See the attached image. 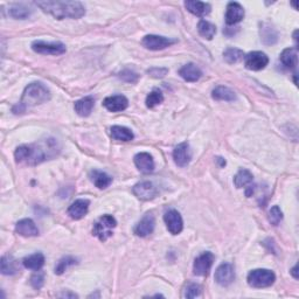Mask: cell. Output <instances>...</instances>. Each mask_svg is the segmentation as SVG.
Instances as JSON below:
<instances>
[{"label":"cell","mask_w":299,"mask_h":299,"mask_svg":"<svg viewBox=\"0 0 299 299\" xmlns=\"http://www.w3.org/2000/svg\"><path fill=\"white\" fill-rule=\"evenodd\" d=\"M61 151L59 141L55 138H46L31 145H21L14 152L15 161L19 164L39 165L59 156Z\"/></svg>","instance_id":"obj_1"},{"label":"cell","mask_w":299,"mask_h":299,"mask_svg":"<svg viewBox=\"0 0 299 299\" xmlns=\"http://www.w3.org/2000/svg\"><path fill=\"white\" fill-rule=\"evenodd\" d=\"M35 4L58 20L80 19L86 14V9L80 2H36Z\"/></svg>","instance_id":"obj_2"},{"label":"cell","mask_w":299,"mask_h":299,"mask_svg":"<svg viewBox=\"0 0 299 299\" xmlns=\"http://www.w3.org/2000/svg\"><path fill=\"white\" fill-rule=\"evenodd\" d=\"M51 91L44 84L40 82H34L28 84L23 90V94L17 107H14V114H22L27 109L46 103L51 99Z\"/></svg>","instance_id":"obj_3"},{"label":"cell","mask_w":299,"mask_h":299,"mask_svg":"<svg viewBox=\"0 0 299 299\" xmlns=\"http://www.w3.org/2000/svg\"><path fill=\"white\" fill-rule=\"evenodd\" d=\"M248 284L255 289H262V288H269L271 286L275 281H276V276L268 269H256L250 271L248 275Z\"/></svg>","instance_id":"obj_4"},{"label":"cell","mask_w":299,"mask_h":299,"mask_svg":"<svg viewBox=\"0 0 299 299\" xmlns=\"http://www.w3.org/2000/svg\"><path fill=\"white\" fill-rule=\"evenodd\" d=\"M117 221L112 215H103L95 222L92 228V235L98 237L99 241H107L109 237L112 236V232L116 228Z\"/></svg>","instance_id":"obj_5"},{"label":"cell","mask_w":299,"mask_h":299,"mask_svg":"<svg viewBox=\"0 0 299 299\" xmlns=\"http://www.w3.org/2000/svg\"><path fill=\"white\" fill-rule=\"evenodd\" d=\"M32 49L42 55H61L66 53V46L61 42H46L38 40L32 43Z\"/></svg>","instance_id":"obj_6"},{"label":"cell","mask_w":299,"mask_h":299,"mask_svg":"<svg viewBox=\"0 0 299 299\" xmlns=\"http://www.w3.org/2000/svg\"><path fill=\"white\" fill-rule=\"evenodd\" d=\"M178 41L176 39L165 38V36H159V35H146L144 36L143 41H141L143 46L150 51L165 49V48L172 46V44H175Z\"/></svg>","instance_id":"obj_7"},{"label":"cell","mask_w":299,"mask_h":299,"mask_svg":"<svg viewBox=\"0 0 299 299\" xmlns=\"http://www.w3.org/2000/svg\"><path fill=\"white\" fill-rule=\"evenodd\" d=\"M214 263V255L211 252H206L201 254L199 257H196V260L194 261L193 265V271L194 275L196 276H208L209 271H211L212 266Z\"/></svg>","instance_id":"obj_8"},{"label":"cell","mask_w":299,"mask_h":299,"mask_svg":"<svg viewBox=\"0 0 299 299\" xmlns=\"http://www.w3.org/2000/svg\"><path fill=\"white\" fill-rule=\"evenodd\" d=\"M269 63V58L262 52H252L244 56L245 68L249 70L258 71L264 69Z\"/></svg>","instance_id":"obj_9"},{"label":"cell","mask_w":299,"mask_h":299,"mask_svg":"<svg viewBox=\"0 0 299 299\" xmlns=\"http://www.w3.org/2000/svg\"><path fill=\"white\" fill-rule=\"evenodd\" d=\"M164 221L166 223V227L168 232L173 234V235H178L183 232L184 229V222L183 217L179 214V212L176 209H169L164 215Z\"/></svg>","instance_id":"obj_10"},{"label":"cell","mask_w":299,"mask_h":299,"mask_svg":"<svg viewBox=\"0 0 299 299\" xmlns=\"http://www.w3.org/2000/svg\"><path fill=\"white\" fill-rule=\"evenodd\" d=\"M132 191L138 199L143 201L153 200L158 195V189H157L156 186L152 183H150V181H141V183H138L135 185Z\"/></svg>","instance_id":"obj_11"},{"label":"cell","mask_w":299,"mask_h":299,"mask_svg":"<svg viewBox=\"0 0 299 299\" xmlns=\"http://www.w3.org/2000/svg\"><path fill=\"white\" fill-rule=\"evenodd\" d=\"M215 282L221 286H228L235 280V270L229 263L221 264L215 271Z\"/></svg>","instance_id":"obj_12"},{"label":"cell","mask_w":299,"mask_h":299,"mask_svg":"<svg viewBox=\"0 0 299 299\" xmlns=\"http://www.w3.org/2000/svg\"><path fill=\"white\" fill-rule=\"evenodd\" d=\"M155 227H156L155 216H153L152 213H147V214H145L143 219H141L138 223L136 225L133 232H135L137 236L146 237L148 235H151V234L153 233V230H155Z\"/></svg>","instance_id":"obj_13"},{"label":"cell","mask_w":299,"mask_h":299,"mask_svg":"<svg viewBox=\"0 0 299 299\" xmlns=\"http://www.w3.org/2000/svg\"><path fill=\"white\" fill-rule=\"evenodd\" d=\"M173 159L179 167H185L191 163L192 151L188 143H181L173 150Z\"/></svg>","instance_id":"obj_14"},{"label":"cell","mask_w":299,"mask_h":299,"mask_svg":"<svg viewBox=\"0 0 299 299\" xmlns=\"http://www.w3.org/2000/svg\"><path fill=\"white\" fill-rule=\"evenodd\" d=\"M244 18V9L241 4L236 2H232L227 5V11H226V22L227 25H235L242 21Z\"/></svg>","instance_id":"obj_15"},{"label":"cell","mask_w":299,"mask_h":299,"mask_svg":"<svg viewBox=\"0 0 299 299\" xmlns=\"http://www.w3.org/2000/svg\"><path fill=\"white\" fill-rule=\"evenodd\" d=\"M135 165L136 167L139 169L141 173L148 175L155 171V160H153L152 156L146 152H140L138 155L135 156Z\"/></svg>","instance_id":"obj_16"},{"label":"cell","mask_w":299,"mask_h":299,"mask_svg":"<svg viewBox=\"0 0 299 299\" xmlns=\"http://www.w3.org/2000/svg\"><path fill=\"white\" fill-rule=\"evenodd\" d=\"M89 200L87 199H79L72 203L69 208H68V215H69L72 220H81L82 217L87 215L89 209Z\"/></svg>","instance_id":"obj_17"},{"label":"cell","mask_w":299,"mask_h":299,"mask_svg":"<svg viewBox=\"0 0 299 299\" xmlns=\"http://www.w3.org/2000/svg\"><path fill=\"white\" fill-rule=\"evenodd\" d=\"M15 232L20 236L23 237H34L39 235V229L36 227L33 220L22 219L15 225Z\"/></svg>","instance_id":"obj_18"},{"label":"cell","mask_w":299,"mask_h":299,"mask_svg":"<svg viewBox=\"0 0 299 299\" xmlns=\"http://www.w3.org/2000/svg\"><path fill=\"white\" fill-rule=\"evenodd\" d=\"M103 106L106 107L109 111L118 112V111H123L128 108L129 101L127 97L123 95H115V96L107 97V98L104 99Z\"/></svg>","instance_id":"obj_19"},{"label":"cell","mask_w":299,"mask_h":299,"mask_svg":"<svg viewBox=\"0 0 299 299\" xmlns=\"http://www.w3.org/2000/svg\"><path fill=\"white\" fill-rule=\"evenodd\" d=\"M185 7L189 13H192L196 17H206L211 13L212 7L207 3L203 2H192V0H188V2H185Z\"/></svg>","instance_id":"obj_20"},{"label":"cell","mask_w":299,"mask_h":299,"mask_svg":"<svg viewBox=\"0 0 299 299\" xmlns=\"http://www.w3.org/2000/svg\"><path fill=\"white\" fill-rule=\"evenodd\" d=\"M95 106V99L94 97L91 96H87L83 97L79 101H76L74 104V109L76 111V114L81 117H88L90 116L92 109H94Z\"/></svg>","instance_id":"obj_21"},{"label":"cell","mask_w":299,"mask_h":299,"mask_svg":"<svg viewBox=\"0 0 299 299\" xmlns=\"http://www.w3.org/2000/svg\"><path fill=\"white\" fill-rule=\"evenodd\" d=\"M179 75L187 82H196L203 76V71L196 64L187 63L179 70Z\"/></svg>","instance_id":"obj_22"},{"label":"cell","mask_w":299,"mask_h":299,"mask_svg":"<svg viewBox=\"0 0 299 299\" xmlns=\"http://www.w3.org/2000/svg\"><path fill=\"white\" fill-rule=\"evenodd\" d=\"M90 180L92 181V184L99 189L109 187L112 183V178L110 176L107 175L106 172L97 171V169H94V171L90 172Z\"/></svg>","instance_id":"obj_23"},{"label":"cell","mask_w":299,"mask_h":299,"mask_svg":"<svg viewBox=\"0 0 299 299\" xmlns=\"http://www.w3.org/2000/svg\"><path fill=\"white\" fill-rule=\"evenodd\" d=\"M212 97L215 101H226V102H233L236 99L235 91L225 86H219L213 89Z\"/></svg>","instance_id":"obj_24"},{"label":"cell","mask_w":299,"mask_h":299,"mask_svg":"<svg viewBox=\"0 0 299 299\" xmlns=\"http://www.w3.org/2000/svg\"><path fill=\"white\" fill-rule=\"evenodd\" d=\"M281 61L288 68H296L298 63V49L296 47L286 48L282 52Z\"/></svg>","instance_id":"obj_25"},{"label":"cell","mask_w":299,"mask_h":299,"mask_svg":"<svg viewBox=\"0 0 299 299\" xmlns=\"http://www.w3.org/2000/svg\"><path fill=\"white\" fill-rule=\"evenodd\" d=\"M22 264L26 269L34 270V271H39L44 264V256L41 253H36L33 255L25 257L22 260Z\"/></svg>","instance_id":"obj_26"},{"label":"cell","mask_w":299,"mask_h":299,"mask_svg":"<svg viewBox=\"0 0 299 299\" xmlns=\"http://www.w3.org/2000/svg\"><path fill=\"white\" fill-rule=\"evenodd\" d=\"M110 135L115 140L120 141H131L135 138V135L130 130V129L125 127H119V125H115L110 129Z\"/></svg>","instance_id":"obj_27"},{"label":"cell","mask_w":299,"mask_h":299,"mask_svg":"<svg viewBox=\"0 0 299 299\" xmlns=\"http://www.w3.org/2000/svg\"><path fill=\"white\" fill-rule=\"evenodd\" d=\"M9 14L14 19H27L32 14L31 9L22 4H12L9 9Z\"/></svg>","instance_id":"obj_28"},{"label":"cell","mask_w":299,"mask_h":299,"mask_svg":"<svg viewBox=\"0 0 299 299\" xmlns=\"http://www.w3.org/2000/svg\"><path fill=\"white\" fill-rule=\"evenodd\" d=\"M254 180V177L248 169H240L237 172V175L234 178V184L237 188H243L246 186H250Z\"/></svg>","instance_id":"obj_29"},{"label":"cell","mask_w":299,"mask_h":299,"mask_svg":"<svg viewBox=\"0 0 299 299\" xmlns=\"http://www.w3.org/2000/svg\"><path fill=\"white\" fill-rule=\"evenodd\" d=\"M197 32L203 38L207 40H212L216 34V27L206 20H200V22L197 23Z\"/></svg>","instance_id":"obj_30"},{"label":"cell","mask_w":299,"mask_h":299,"mask_svg":"<svg viewBox=\"0 0 299 299\" xmlns=\"http://www.w3.org/2000/svg\"><path fill=\"white\" fill-rule=\"evenodd\" d=\"M243 58H244L243 51L237 49V48H227V49L223 52L225 61L230 64L240 62L241 60H243Z\"/></svg>","instance_id":"obj_31"},{"label":"cell","mask_w":299,"mask_h":299,"mask_svg":"<svg viewBox=\"0 0 299 299\" xmlns=\"http://www.w3.org/2000/svg\"><path fill=\"white\" fill-rule=\"evenodd\" d=\"M0 269H2L3 275H14L17 273L18 268L17 264H15V261L13 257L11 256H3L2 262H0Z\"/></svg>","instance_id":"obj_32"},{"label":"cell","mask_w":299,"mask_h":299,"mask_svg":"<svg viewBox=\"0 0 299 299\" xmlns=\"http://www.w3.org/2000/svg\"><path fill=\"white\" fill-rule=\"evenodd\" d=\"M78 264V260L71 256H66L61 258V260L59 261L58 265L55 266V273L56 275H62L67 271L68 269L70 268V266Z\"/></svg>","instance_id":"obj_33"},{"label":"cell","mask_w":299,"mask_h":299,"mask_svg":"<svg viewBox=\"0 0 299 299\" xmlns=\"http://www.w3.org/2000/svg\"><path fill=\"white\" fill-rule=\"evenodd\" d=\"M164 102V95L163 92L158 89H155V90H152L146 97V107L152 109L157 106H159Z\"/></svg>","instance_id":"obj_34"},{"label":"cell","mask_w":299,"mask_h":299,"mask_svg":"<svg viewBox=\"0 0 299 299\" xmlns=\"http://www.w3.org/2000/svg\"><path fill=\"white\" fill-rule=\"evenodd\" d=\"M283 220V213L278 206H273L269 212V221L273 226H278Z\"/></svg>","instance_id":"obj_35"},{"label":"cell","mask_w":299,"mask_h":299,"mask_svg":"<svg viewBox=\"0 0 299 299\" xmlns=\"http://www.w3.org/2000/svg\"><path fill=\"white\" fill-rule=\"evenodd\" d=\"M201 294V286L195 284V283H189V284L186 286L185 289V294L186 298H195L199 297Z\"/></svg>","instance_id":"obj_36"},{"label":"cell","mask_w":299,"mask_h":299,"mask_svg":"<svg viewBox=\"0 0 299 299\" xmlns=\"http://www.w3.org/2000/svg\"><path fill=\"white\" fill-rule=\"evenodd\" d=\"M43 283H44V273L41 272V271L35 272L33 276L31 277V284L36 290L41 289L42 285H43Z\"/></svg>","instance_id":"obj_37"},{"label":"cell","mask_w":299,"mask_h":299,"mask_svg":"<svg viewBox=\"0 0 299 299\" xmlns=\"http://www.w3.org/2000/svg\"><path fill=\"white\" fill-rule=\"evenodd\" d=\"M167 72H168L167 68H158V67L151 68V69L147 70V74L151 76V78H155V79H163L164 76H166Z\"/></svg>","instance_id":"obj_38"},{"label":"cell","mask_w":299,"mask_h":299,"mask_svg":"<svg viewBox=\"0 0 299 299\" xmlns=\"http://www.w3.org/2000/svg\"><path fill=\"white\" fill-rule=\"evenodd\" d=\"M119 78L122 79L123 81H125V82L135 83V82H137V80H138V75L131 70H124L119 74Z\"/></svg>","instance_id":"obj_39"},{"label":"cell","mask_w":299,"mask_h":299,"mask_svg":"<svg viewBox=\"0 0 299 299\" xmlns=\"http://www.w3.org/2000/svg\"><path fill=\"white\" fill-rule=\"evenodd\" d=\"M60 297H71V298H76L78 296H76L75 293H69V292H63L60 294Z\"/></svg>","instance_id":"obj_40"},{"label":"cell","mask_w":299,"mask_h":299,"mask_svg":"<svg viewBox=\"0 0 299 299\" xmlns=\"http://www.w3.org/2000/svg\"><path fill=\"white\" fill-rule=\"evenodd\" d=\"M297 269H298V266H297V265H294L293 268H292V270H291V273L293 275V277H294V278H298V275H297Z\"/></svg>","instance_id":"obj_41"}]
</instances>
